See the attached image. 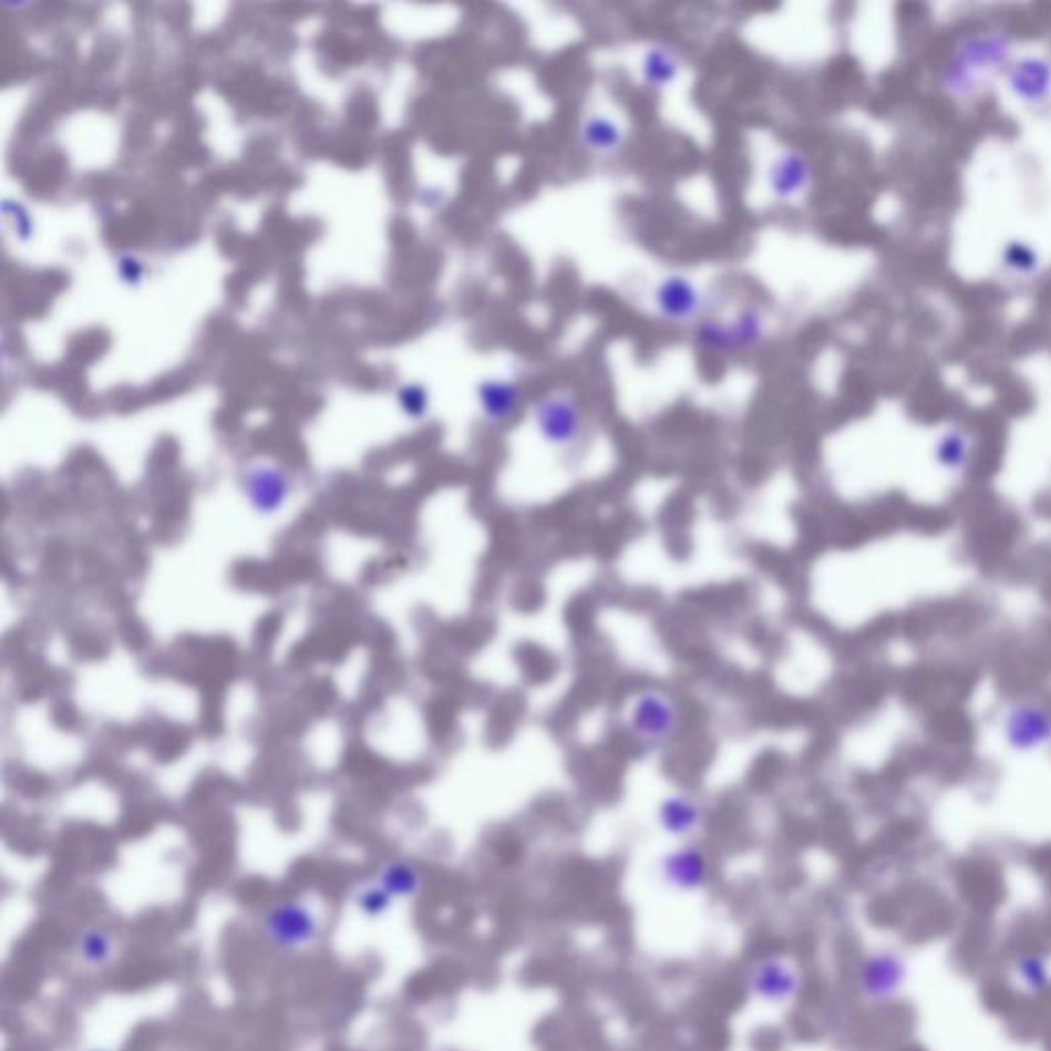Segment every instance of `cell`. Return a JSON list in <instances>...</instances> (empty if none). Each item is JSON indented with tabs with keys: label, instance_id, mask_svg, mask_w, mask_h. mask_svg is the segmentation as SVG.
Wrapping results in <instances>:
<instances>
[{
	"label": "cell",
	"instance_id": "cell-1",
	"mask_svg": "<svg viewBox=\"0 0 1051 1051\" xmlns=\"http://www.w3.org/2000/svg\"><path fill=\"white\" fill-rule=\"evenodd\" d=\"M627 728L639 742L649 745L670 742L680 728V709L670 694L647 688L629 704Z\"/></svg>",
	"mask_w": 1051,
	"mask_h": 1051
},
{
	"label": "cell",
	"instance_id": "cell-2",
	"mask_svg": "<svg viewBox=\"0 0 1051 1051\" xmlns=\"http://www.w3.org/2000/svg\"><path fill=\"white\" fill-rule=\"evenodd\" d=\"M533 423L548 446L567 449L574 446L584 432V413L571 396L555 394L533 406Z\"/></svg>",
	"mask_w": 1051,
	"mask_h": 1051
},
{
	"label": "cell",
	"instance_id": "cell-3",
	"mask_svg": "<svg viewBox=\"0 0 1051 1051\" xmlns=\"http://www.w3.org/2000/svg\"><path fill=\"white\" fill-rule=\"evenodd\" d=\"M267 939L280 949H300L319 939L321 925L307 904L284 901L267 911Z\"/></svg>",
	"mask_w": 1051,
	"mask_h": 1051
},
{
	"label": "cell",
	"instance_id": "cell-4",
	"mask_svg": "<svg viewBox=\"0 0 1051 1051\" xmlns=\"http://www.w3.org/2000/svg\"><path fill=\"white\" fill-rule=\"evenodd\" d=\"M764 336V321L756 310H743L733 321H704L699 327L697 341L711 353H738L756 346Z\"/></svg>",
	"mask_w": 1051,
	"mask_h": 1051
},
{
	"label": "cell",
	"instance_id": "cell-5",
	"mask_svg": "<svg viewBox=\"0 0 1051 1051\" xmlns=\"http://www.w3.org/2000/svg\"><path fill=\"white\" fill-rule=\"evenodd\" d=\"M658 873L663 885L673 892L692 894L709 884L711 861L699 846L682 844L661 856Z\"/></svg>",
	"mask_w": 1051,
	"mask_h": 1051
},
{
	"label": "cell",
	"instance_id": "cell-6",
	"mask_svg": "<svg viewBox=\"0 0 1051 1051\" xmlns=\"http://www.w3.org/2000/svg\"><path fill=\"white\" fill-rule=\"evenodd\" d=\"M750 992L769 1004H783L800 992V973L785 959H760L748 978Z\"/></svg>",
	"mask_w": 1051,
	"mask_h": 1051
},
{
	"label": "cell",
	"instance_id": "cell-7",
	"mask_svg": "<svg viewBox=\"0 0 1051 1051\" xmlns=\"http://www.w3.org/2000/svg\"><path fill=\"white\" fill-rule=\"evenodd\" d=\"M653 302L659 315L676 324L690 323L702 309L701 290L682 274H672L659 281Z\"/></svg>",
	"mask_w": 1051,
	"mask_h": 1051
},
{
	"label": "cell",
	"instance_id": "cell-8",
	"mask_svg": "<svg viewBox=\"0 0 1051 1051\" xmlns=\"http://www.w3.org/2000/svg\"><path fill=\"white\" fill-rule=\"evenodd\" d=\"M906 978V966L896 954H875L861 966L858 988L869 1000L892 998Z\"/></svg>",
	"mask_w": 1051,
	"mask_h": 1051
},
{
	"label": "cell",
	"instance_id": "cell-9",
	"mask_svg": "<svg viewBox=\"0 0 1051 1051\" xmlns=\"http://www.w3.org/2000/svg\"><path fill=\"white\" fill-rule=\"evenodd\" d=\"M704 807L699 800L676 793L661 800L658 807V824L672 838H688L697 834L704 824Z\"/></svg>",
	"mask_w": 1051,
	"mask_h": 1051
},
{
	"label": "cell",
	"instance_id": "cell-10",
	"mask_svg": "<svg viewBox=\"0 0 1051 1051\" xmlns=\"http://www.w3.org/2000/svg\"><path fill=\"white\" fill-rule=\"evenodd\" d=\"M812 182V163L801 151H785L769 168V187L779 199H793Z\"/></svg>",
	"mask_w": 1051,
	"mask_h": 1051
},
{
	"label": "cell",
	"instance_id": "cell-11",
	"mask_svg": "<svg viewBox=\"0 0 1051 1051\" xmlns=\"http://www.w3.org/2000/svg\"><path fill=\"white\" fill-rule=\"evenodd\" d=\"M478 405L491 423L514 420L522 405V389L514 380L490 379L478 384Z\"/></svg>",
	"mask_w": 1051,
	"mask_h": 1051
},
{
	"label": "cell",
	"instance_id": "cell-12",
	"mask_svg": "<svg viewBox=\"0 0 1051 1051\" xmlns=\"http://www.w3.org/2000/svg\"><path fill=\"white\" fill-rule=\"evenodd\" d=\"M579 136H581V144H584L588 151L598 153V155L617 153L618 148L622 146V142H625L622 127L618 126L615 120L606 117V115L588 117V120L584 122L581 130H579Z\"/></svg>",
	"mask_w": 1051,
	"mask_h": 1051
},
{
	"label": "cell",
	"instance_id": "cell-13",
	"mask_svg": "<svg viewBox=\"0 0 1051 1051\" xmlns=\"http://www.w3.org/2000/svg\"><path fill=\"white\" fill-rule=\"evenodd\" d=\"M680 64L678 58L666 45H651L641 62L643 83L651 89H666L678 79Z\"/></svg>",
	"mask_w": 1051,
	"mask_h": 1051
},
{
	"label": "cell",
	"instance_id": "cell-14",
	"mask_svg": "<svg viewBox=\"0 0 1051 1051\" xmlns=\"http://www.w3.org/2000/svg\"><path fill=\"white\" fill-rule=\"evenodd\" d=\"M379 885L391 897H413L421 889L420 870L405 861H393L380 870Z\"/></svg>",
	"mask_w": 1051,
	"mask_h": 1051
},
{
	"label": "cell",
	"instance_id": "cell-15",
	"mask_svg": "<svg viewBox=\"0 0 1051 1051\" xmlns=\"http://www.w3.org/2000/svg\"><path fill=\"white\" fill-rule=\"evenodd\" d=\"M1010 84L1014 86L1017 95L1033 101L1045 95V91L1050 89V69L1039 60H1027L1023 64H1017L1010 76Z\"/></svg>",
	"mask_w": 1051,
	"mask_h": 1051
},
{
	"label": "cell",
	"instance_id": "cell-16",
	"mask_svg": "<svg viewBox=\"0 0 1051 1051\" xmlns=\"http://www.w3.org/2000/svg\"><path fill=\"white\" fill-rule=\"evenodd\" d=\"M251 490V499L259 512H274L281 502L286 499V483L281 481L278 473H266L259 471L249 483Z\"/></svg>",
	"mask_w": 1051,
	"mask_h": 1051
},
{
	"label": "cell",
	"instance_id": "cell-17",
	"mask_svg": "<svg viewBox=\"0 0 1051 1051\" xmlns=\"http://www.w3.org/2000/svg\"><path fill=\"white\" fill-rule=\"evenodd\" d=\"M79 954L91 968L105 966L113 955L112 935L103 928H89L79 940Z\"/></svg>",
	"mask_w": 1051,
	"mask_h": 1051
},
{
	"label": "cell",
	"instance_id": "cell-18",
	"mask_svg": "<svg viewBox=\"0 0 1051 1051\" xmlns=\"http://www.w3.org/2000/svg\"><path fill=\"white\" fill-rule=\"evenodd\" d=\"M1017 973L1024 983V988L1033 995H1039L1041 990L1048 988L1050 983V968L1043 957L1039 955H1024L1017 966Z\"/></svg>",
	"mask_w": 1051,
	"mask_h": 1051
},
{
	"label": "cell",
	"instance_id": "cell-19",
	"mask_svg": "<svg viewBox=\"0 0 1051 1051\" xmlns=\"http://www.w3.org/2000/svg\"><path fill=\"white\" fill-rule=\"evenodd\" d=\"M391 901L393 897L389 896L380 885H372V887H365L364 892H360L358 908L365 916L377 918L391 908Z\"/></svg>",
	"mask_w": 1051,
	"mask_h": 1051
},
{
	"label": "cell",
	"instance_id": "cell-20",
	"mask_svg": "<svg viewBox=\"0 0 1051 1051\" xmlns=\"http://www.w3.org/2000/svg\"><path fill=\"white\" fill-rule=\"evenodd\" d=\"M1007 266L1014 271H1031L1038 267V257L1024 245H1012L1007 251Z\"/></svg>",
	"mask_w": 1051,
	"mask_h": 1051
},
{
	"label": "cell",
	"instance_id": "cell-21",
	"mask_svg": "<svg viewBox=\"0 0 1051 1051\" xmlns=\"http://www.w3.org/2000/svg\"><path fill=\"white\" fill-rule=\"evenodd\" d=\"M401 399H403L406 413L413 415V418H421L427 409V394L420 387H406L405 391L401 393Z\"/></svg>",
	"mask_w": 1051,
	"mask_h": 1051
},
{
	"label": "cell",
	"instance_id": "cell-22",
	"mask_svg": "<svg viewBox=\"0 0 1051 1051\" xmlns=\"http://www.w3.org/2000/svg\"><path fill=\"white\" fill-rule=\"evenodd\" d=\"M95 1051H103V1050H95Z\"/></svg>",
	"mask_w": 1051,
	"mask_h": 1051
}]
</instances>
